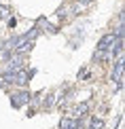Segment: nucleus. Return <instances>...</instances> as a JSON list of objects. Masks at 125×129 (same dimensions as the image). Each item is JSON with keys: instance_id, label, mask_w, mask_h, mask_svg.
Returning <instances> with one entry per match:
<instances>
[{"instance_id": "7ed1b4c3", "label": "nucleus", "mask_w": 125, "mask_h": 129, "mask_svg": "<svg viewBox=\"0 0 125 129\" xmlns=\"http://www.w3.org/2000/svg\"><path fill=\"white\" fill-rule=\"evenodd\" d=\"M112 42H115V34H106V36H102L100 42H97V51H102V53L108 51Z\"/></svg>"}, {"instance_id": "1a4fd4ad", "label": "nucleus", "mask_w": 125, "mask_h": 129, "mask_svg": "<svg viewBox=\"0 0 125 129\" xmlns=\"http://www.w3.org/2000/svg\"><path fill=\"white\" fill-rule=\"evenodd\" d=\"M102 127H104V121H102V119H95V116H93V119H91L89 129H102Z\"/></svg>"}, {"instance_id": "39448f33", "label": "nucleus", "mask_w": 125, "mask_h": 129, "mask_svg": "<svg viewBox=\"0 0 125 129\" xmlns=\"http://www.w3.org/2000/svg\"><path fill=\"white\" fill-rule=\"evenodd\" d=\"M112 80H117V83L123 80V57H117V66H115V72H112Z\"/></svg>"}, {"instance_id": "9d476101", "label": "nucleus", "mask_w": 125, "mask_h": 129, "mask_svg": "<svg viewBox=\"0 0 125 129\" xmlns=\"http://www.w3.org/2000/svg\"><path fill=\"white\" fill-rule=\"evenodd\" d=\"M87 110H89V106H87V104H81V106H77V108H74V114H77V116H83Z\"/></svg>"}, {"instance_id": "0eeeda50", "label": "nucleus", "mask_w": 125, "mask_h": 129, "mask_svg": "<svg viewBox=\"0 0 125 129\" xmlns=\"http://www.w3.org/2000/svg\"><path fill=\"white\" fill-rule=\"evenodd\" d=\"M15 98H17V102H19V104H28V102L32 100V95H30V91H28V89H23V91H19V93L15 95Z\"/></svg>"}, {"instance_id": "f8f14e48", "label": "nucleus", "mask_w": 125, "mask_h": 129, "mask_svg": "<svg viewBox=\"0 0 125 129\" xmlns=\"http://www.w3.org/2000/svg\"><path fill=\"white\" fill-rule=\"evenodd\" d=\"M7 25H9V28H15V25H17V19H15V17H9V19H7Z\"/></svg>"}, {"instance_id": "9b49d317", "label": "nucleus", "mask_w": 125, "mask_h": 129, "mask_svg": "<svg viewBox=\"0 0 125 129\" xmlns=\"http://www.w3.org/2000/svg\"><path fill=\"white\" fill-rule=\"evenodd\" d=\"M53 102H55V95H47L42 104H45V108H51V106H53Z\"/></svg>"}, {"instance_id": "f03ea898", "label": "nucleus", "mask_w": 125, "mask_h": 129, "mask_svg": "<svg viewBox=\"0 0 125 129\" xmlns=\"http://www.w3.org/2000/svg\"><path fill=\"white\" fill-rule=\"evenodd\" d=\"M81 127H83L81 119H68V116H64L59 121V129H81Z\"/></svg>"}, {"instance_id": "20e7f679", "label": "nucleus", "mask_w": 125, "mask_h": 129, "mask_svg": "<svg viewBox=\"0 0 125 129\" xmlns=\"http://www.w3.org/2000/svg\"><path fill=\"white\" fill-rule=\"evenodd\" d=\"M30 76H32V72L28 74L23 68H19V70H15V83L17 85H28V80H30Z\"/></svg>"}, {"instance_id": "4468645a", "label": "nucleus", "mask_w": 125, "mask_h": 129, "mask_svg": "<svg viewBox=\"0 0 125 129\" xmlns=\"http://www.w3.org/2000/svg\"><path fill=\"white\" fill-rule=\"evenodd\" d=\"M11 106H13V108H19V102H17V98H15V95H13V98H11Z\"/></svg>"}, {"instance_id": "6e6552de", "label": "nucleus", "mask_w": 125, "mask_h": 129, "mask_svg": "<svg viewBox=\"0 0 125 129\" xmlns=\"http://www.w3.org/2000/svg\"><path fill=\"white\" fill-rule=\"evenodd\" d=\"M2 83H4V85H13V83H15V72L7 70V72L2 74Z\"/></svg>"}, {"instance_id": "ddd939ff", "label": "nucleus", "mask_w": 125, "mask_h": 129, "mask_svg": "<svg viewBox=\"0 0 125 129\" xmlns=\"http://www.w3.org/2000/svg\"><path fill=\"white\" fill-rule=\"evenodd\" d=\"M4 17H9V9L0 7V19H4Z\"/></svg>"}, {"instance_id": "2eb2a0df", "label": "nucleus", "mask_w": 125, "mask_h": 129, "mask_svg": "<svg viewBox=\"0 0 125 129\" xmlns=\"http://www.w3.org/2000/svg\"><path fill=\"white\" fill-rule=\"evenodd\" d=\"M89 2H93V0H81V4H89Z\"/></svg>"}, {"instance_id": "f257e3e1", "label": "nucleus", "mask_w": 125, "mask_h": 129, "mask_svg": "<svg viewBox=\"0 0 125 129\" xmlns=\"http://www.w3.org/2000/svg\"><path fill=\"white\" fill-rule=\"evenodd\" d=\"M15 53V51H13ZM7 70H11V72H15V70H19V68H23V55H19V53H15V55H11L9 59H7Z\"/></svg>"}, {"instance_id": "423d86ee", "label": "nucleus", "mask_w": 125, "mask_h": 129, "mask_svg": "<svg viewBox=\"0 0 125 129\" xmlns=\"http://www.w3.org/2000/svg\"><path fill=\"white\" fill-rule=\"evenodd\" d=\"M112 55L123 57V38H115V42H112Z\"/></svg>"}]
</instances>
